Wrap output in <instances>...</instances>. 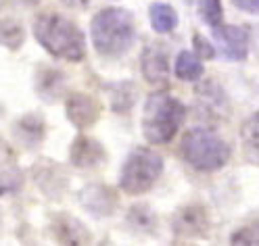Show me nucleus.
Masks as SVG:
<instances>
[{"label":"nucleus","instance_id":"1","mask_svg":"<svg viewBox=\"0 0 259 246\" xmlns=\"http://www.w3.org/2000/svg\"><path fill=\"white\" fill-rule=\"evenodd\" d=\"M90 40L101 57L117 59L132 48L136 40V23L125 9H103L90 23Z\"/></svg>","mask_w":259,"mask_h":246},{"label":"nucleus","instance_id":"2","mask_svg":"<svg viewBox=\"0 0 259 246\" xmlns=\"http://www.w3.org/2000/svg\"><path fill=\"white\" fill-rule=\"evenodd\" d=\"M34 36L44 51L57 59L79 63L86 55V38L82 29L63 15L44 13L36 17Z\"/></svg>","mask_w":259,"mask_h":246},{"label":"nucleus","instance_id":"3","mask_svg":"<svg viewBox=\"0 0 259 246\" xmlns=\"http://www.w3.org/2000/svg\"><path fill=\"white\" fill-rule=\"evenodd\" d=\"M186 119V107L169 92H153L144 103L142 134L151 144H167Z\"/></svg>","mask_w":259,"mask_h":246},{"label":"nucleus","instance_id":"4","mask_svg":"<svg viewBox=\"0 0 259 246\" xmlns=\"http://www.w3.org/2000/svg\"><path fill=\"white\" fill-rule=\"evenodd\" d=\"M182 157L197 171H218L230 161V146L207 127H192L182 138Z\"/></svg>","mask_w":259,"mask_h":246},{"label":"nucleus","instance_id":"5","mask_svg":"<svg viewBox=\"0 0 259 246\" xmlns=\"http://www.w3.org/2000/svg\"><path fill=\"white\" fill-rule=\"evenodd\" d=\"M161 171H163V159L151 149H134L127 155L123 167L119 171V188L130 194H144L155 186Z\"/></svg>","mask_w":259,"mask_h":246},{"label":"nucleus","instance_id":"6","mask_svg":"<svg viewBox=\"0 0 259 246\" xmlns=\"http://www.w3.org/2000/svg\"><path fill=\"white\" fill-rule=\"evenodd\" d=\"M65 113H67V119L71 121V125H75L77 129H86L99 121L101 103L90 94L73 92L65 101Z\"/></svg>","mask_w":259,"mask_h":246},{"label":"nucleus","instance_id":"7","mask_svg":"<svg viewBox=\"0 0 259 246\" xmlns=\"http://www.w3.org/2000/svg\"><path fill=\"white\" fill-rule=\"evenodd\" d=\"M213 36L220 42L222 55L230 61H245L249 55L251 34L247 27L238 25H220L213 29Z\"/></svg>","mask_w":259,"mask_h":246},{"label":"nucleus","instance_id":"8","mask_svg":"<svg viewBox=\"0 0 259 246\" xmlns=\"http://www.w3.org/2000/svg\"><path fill=\"white\" fill-rule=\"evenodd\" d=\"M79 203L94 217H109L115 213L119 199L113 188L103 186V184H90L79 192Z\"/></svg>","mask_w":259,"mask_h":246},{"label":"nucleus","instance_id":"9","mask_svg":"<svg viewBox=\"0 0 259 246\" xmlns=\"http://www.w3.org/2000/svg\"><path fill=\"white\" fill-rule=\"evenodd\" d=\"M140 69L144 79L151 81V84H165L169 77V55L165 46L155 42L144 48L140 59Z\"/></svg>","mask_w":259,"mask_h":246},{"label":"nucleus","instance_id":"10","mask_svg":"<svg viewBox=\"0 0 259 246\" xmlns=\"http://www.w3.org/2000/svg\"><path fill=\"white\" fill-rule=\"evenodd\" d=\"M107 153L99 140L88 136H77L69 146V161L77 169H94L103 165Z\"/></svg>","mask_w":259,"mask_h":246},{"label":"nucleus","instance_id":"11","mask_svg":"<svg viewBox=\"0 0 259 246\" xmlns=\"http://www.w3.org/2000/svg\"><path fill=\"white\" fill-rule=\"evenodd\" d=\"M53 236L63 244H86L90 242V234L82 221L69 215H57L53 219Z\"/></svg>","mask_w":259,"mask_h":246},{"label":"nucleus","instance_id":"12","mask_svg":"<svg viewBox=\"0 0 259 246\" xmlns=\"http://www.w3.org/2000/svg\"><path fill=\"white\" fill-rule=\"evenodd\" d=\"M36 92L42 101L55 103L57 98L65 92V77L61 71L53 67H40L36 73Z\"/></svg>","mask_w":259,"mask_h":246},{"label":"nucleus","instance_id":"13","mask_svg":"<svg viewBox=\"0 0 259 246\" xmlns=\"http://www.w3.org/2000/svg\"><path fill=\"white\" fill-rule=\"evenodd\" d=\"M207 229V215L199 207L182 209L176 217V234L178 236H201Z\"/></svg>","mask_w":259,"mask_h":246},{"label":"nucleus","instance_id":"14","mask_svg":"<svg viewBox=\"0 0 259 246\" xmlns=\"http://www.w3.org/2000/svg\"><path fill=\"white\" fill-rule=\"evenodd\" d=\"M13 132H15V138L23 142L25 146H36L44 138V121L42 117H36V115H27V117L15 123Z\"/></svg>","mask_w":259,"mask_h":246},{"label":"nucleus","instance_id":"15","mask_svg":"<svg viewBox=\"0 0 259 246\" xmlns=\"http://www.w3.org/2000/svg\"><path fill=\"white\" fill-rule=\"evenodd\" d=\"M174 73H176L178 79H182V81H197V79H201L203 73H205L201 57L197 53L182 51L180 55H178V59H176Z\"/></svg>","mask_w":259,"mask_h":246},{"label":"nucleus","instance_id":"16","mask_svg":"<svg viewBox=\"0 0 259 246\" xmlns=\"http://www.w3.org/2000/svg\"><path fill=\"white\" fill-rule=\"evenodd\" d=\"M240 140H242V149H245L247 159L259 165V111L242 123Z\"/></svg>","mask_w":259,"mask_h":246},{"label":"nucleus","instance_id":"17","mask_svg":"<svg viewBox=\"0 0 259 246\" xmlns=\"http://www.w3.org/2000/svg\"><path fill=\"white\" fill-rule=\"evenodd\" d=\"M149 17H151V25L157 34H169L171 29H176L178 25V13L174 7L165 5V3H155L149 9Z\"/></svg>","mask_w":259,"mask_h":246},{"label":"nucleus","instance_id":"18","mask_svg":"<svg viewBox=\"0 0 259 246\" xmlns=\"http://www.w3.org/2000/svg\"><path fill=\"white\" fill-rule=\"evenodd\" d=\"M194 7H197V11H199V17L211 29L222 25V5H220V0H194Z\"/></svg>","mask_w":259,"mask_h":246},{"label":"nucleus","instance_id":"19","mask_svg":"<svg viewBox=\"0 0 259 246\" xmlns=\"http://www.w3.org/2000/svg\"><path fill=\"white\" fill-rule=\"evenodd\" d=\"M23 27L15 21V19H5L3 21V44L11 51H17V48L23 44Z\"/></svg>","mask_w":259,"mask_h":246},{"label":"nucleus","instance_id":"20","mask_svg":"<svg viewBox=\"0 0 259 246\" xmlns=\"http://www.w3.org/2000/svg\"><path fill=\"white\" fill-rule=\"evenodd\" d=\"M232 244H259V221L236 229L230 238Z\"/></svg>","mask_w":259,"mask_h":246},{"label":"nucleus","instance_id":"21","mask_svg":"<svg viewBox=\"0 0 259 246\" xmlns=\"http://www.w3.org/2000/svg\"><path fill=\"white\" fill-rule=\"evenodd\" d=\"M192 46H194V53H197L201 59H205V61H209V59L215 57L213 44L209 42L207 38H203L201 34H194V36H192Z\"/></svg>","mask_w":259,"mask_h":246},{"label":"nucleus","instance_id":"22","mask_svg":"<svg viewBox=\"0 0 259 246\" xmlns=\"http://www.w3.org/2000/svg\"><path fill=\"white\" fill-rule=\"evenodd\" d=\"M232 5L247 13H259V0H232Z\"/></svg>","mask_w":259,"mask_h":246},{"label":"nucleus","instance_id":"23","mask_svg":"<svg viewBox=\"0 0 259 246\" xmlns=\"http://www.w3.org/2000/svg\"><path fill=\"white\" fill-rule=\"evenodd\" d=\"M21 3H25V5H36L38 0H21Z\"/></svg>","mask_w":259,"mask_h":246},{"label":"nucleus","instance_id":"24","mask_svg":"<svg viewBox=\"0 0 259 246\" xmlns=\"http://www.w3.org/2000/svg\"><path fill=\"white\" fill-rule=\"evenodd\" d=\"M257 44H259V34H257Z\"/></svg>","mask_w":259,"mask_h":246}]
</instances>
